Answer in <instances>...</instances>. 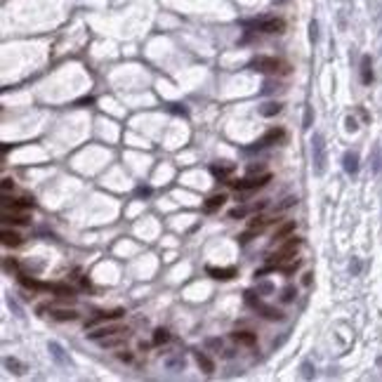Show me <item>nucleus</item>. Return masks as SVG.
Listing matches in <instances>:
<instances>
[{"label":"nucleus","instance_id":"obj_20","mask_svg":"<svg viewBox=\"0 0 382 382\" xmlns=\"http://www.w3.org/2000/svg\"><path fill=\"white\" fill-rule=\"evenodd\" d=\"M234 340L241 342V345H255V333H248V330H241V333H234Z\"/></svg>","mask_w":382,"mask_h":382},{"label":"nucleus","instance_id":"obj_35","mask_svg":"<svg viewBox=\"0 0 382 382\" xmlns=\"http://www.w3.org/2000/svg\"><path fill=\"white\" fill-rule=\"evenodd\" d=\"M248 170H250V175H255V172H262V170H264V163H257V165H250V168H248Z\"/></svg>","mask_w":382,"mask_h":382},{"label":"nucleus","instance_id":"obj_13","mask_svg":"<svg viewBox=\"0 0 382 382\" xmlns=\"http://www.w3.org/2000/svg\"><path fill=\"white\" fill-rule=\"evenodd\" d=\"M283 137H286V130H283V128H272L264 137H262V146H269V144L281 142Z\"/></svg>","mask_w":382,"mask_h":382},{"label":"nucleus","instance_id":"obj_39","mask_svg":"<svg viewBox=\"0 0 382 382\" xmlns=\"http://www.w3.org/2000/svg\"><path fill=\"white\" fill-rule=\"evenodd\" d=\"M274 3H283V0H274Z\"/></svg>","mask_w":382,"mask_h":382},{"label":"nucleus","instance_id":"obj_6","mask_svg":"<svg viewBox=\"0 0 382 382\" xmlns=\"http://www.w3.org/2000/svg\"><path fill=\"white\" fill-rule=\"evenodd\" d=\"M300 246H302V241H300V239H295V236H293V239L288 241V243H283V246H281V250H279L276 255H274V257L279 259V262H281V259H290L295 253H297V248H300Z\"/></svg>","mask_w":382,"mask_h":382},{"label":"nucleus","instance_id":"obj_21","mask_svg":"<svg viewBox=\"0 0 382 382\" xmlns=\"http://www.w3.org/2000/svg\"><path fill=\"white\" fill-rule=\"evenodd\" d=\"M259 113H262V116H276V113H281V104H279V102L264 104V106L259 109Z\"/></svg>","mask_w":382,"mask_h":382},{"label":"nucleus","instance_id":"obj_3","mask_svg":"<svg viewBox=\"0 0 382 382\" xmlns=\"http://www.w3.org/2000/svg\"><path fill=\"white\" fill-rule=\"evenodd\" d=\"M253 68L259 73H276V71H281V62L274 57H255Z\"/></svg>","mask_w":382,"mask_h":382},{"label":"nucleus","instance_id":"obj_30","mask_svg":"<svg viewBox=\"0 0 382 382\" xmlns=\"http://www.w3.org/2000/svg\"><path fill=\"white\" fill-rule=\"evenodd\" d=\"M309 38H312V43L319 41V24L316 21H312V26H309Z\"/></svg>","mask_w":382,"mask_h":382},{"label":"nucleus","instance_id":"obj_7","mask_svg":"<svg viewBox=\"0 0 382 382\" xmlns=\"http://www.w3.org/2000/svg\"><path fill=\"white\" fill-rule=\"evenodd\" d=\"M342 168H345V172H347L349 177H354L356 172H359V154L356 151H347L342 156Z\"/></svg>","mask_w":382,"mask_h":382},{"label":"nucleus","instance_id":"obj_19","mask_svg":"<svg viewBox=\"0 0 382 382\" xmlns=\"http://www.w3.org/2000/svg\"><path fill=\"white\" fill-rule=\"evenodd\" d=\"M196 363H198V368L203 370V373H212V370H215V363H212L203 352H196Z\"/></svg>","mask_w":382,"mask_h":382},{"label":"nucleus","instance_id":"obj_23","mask_svg":"<svg viewBox=\"0 0 382 382\" xmlns=\"http://www.w3.org/2000/svg\"><path fill=\"white\" fill-rule=\"evenodd\" d=\"M50 352H52V356L57 359V363H68L66 359H64V354H62V347H59L57 342H50Z\"/></svg>","mask_w":382,"mask_h":382},{"label":"nucleus","instance_id":"obj_9","mask_svg":"<svg viewBox=\"0 0 382 382\" xmlns=\"http://www.w3.org/2000/svg\"><path fill=\"white\" fill-rule=\"evenodd\" d=\"M3 246H7V248H19L21 243H24V239H21V234H17V232H12V229H3Z\"/></svg>","mask_w":382,"mask_h":382},{"label":"nucleus","instance_id":"obj_5","mask_svg":"<svg viewBox=\"0 0 382 382\" xmlns=\"http://www.w3.org/2000/svg\"><path fill=\"white\" fill-rule=\"evenodd\" d=\"M370 172H373L377 179L382 177V144L380 142H375L373 149H370Z\"/></svg>","mask_w":382,"mask_h":382},{"label":"nucleus","instance_id":"obj_18","mask_svg":"<svg viewBox=\"0 0 382 382\" xmlns=\"http://www.w3.org/2000/svg\"><path fill=\"white\" fill-rule=\"evenodd\" d=\"M123 316V309H111V312H97L95 319H90V323H97V321H116Z\"/></svg>","mask_w":382,"mask_h":382},{"label":"nucleus","instance_id":"obj_14","mask_svg":"<svg viewBox=\"0 0 382 382\" xmlns=\"http://www.w3.org/2000/svg\"><path fill=\"white\" fill-rule=\"evenodd\" d=\"M208 274H210L212 279H217V281H229L236 276V269L234 266H229V269H215V266H208Z\"/></svg>","mask_w":382,"mask_h":382},{"label":"nucleus","instance_id":"obj_38","mask_svg":"<svg viewBox=\"0 0 382 382\" xmlns=\"http://www.w3.org/2000/svg\"><path fill=\"white\" fill-rule=\"evenodd\" d=\"M5 269H17V262H10V259H7V262H5Z\"/></svg>","mask_w":382,"mask_h":382},{"label":"nucleus","instance_id":"obj_25","mask_svg":"<svg viewBox=\"0 0 382 382\" xmlns=\"http://www.w3.org/2000/svg\"><path fill=\"white\" fill-rule=\"evenodd\" d=\"M170 340V335H168V330H163V328H158L156 335H154V345H165V342Z\"/></svg>","mask_w":382,"mask_h":382},{"label":"nucleus","instance_id":"obj_16","mask_svg":"<svg viewBox=\"0 0 382 382\" xmlns=\"http://www.w3.org/2000/svg\"><path fill=\"white\" fill-rule=\"evenodd\" d=\"M224 203H226V196H224V194H215V196H210L208 201H205L203 208H205L208 212H212V210H219V208H222Z\"/></svg>","mask_w":382,"mask_h":382},{"label":"nucleus","instance_id":"obj_33","mask_svg":"<svg viewBox=\"0 0 382 382\" xmlns=\"http://www.w3.org/2000/svg\"><path fill=\"white\" fill-rule=\"evenodd\" d=\"M293 297H295V290H293V288H286V290H283V295H281V300H283V302H290Z\"/></svg>","mask_w":382,"mask_h":382},{"label":"nucleus","instance_id":"obj_32","mask_svg":"<svg viewBox=\"0 0 382 382\" xmlns=\"http://www.w3.org/2000/svg\"><path fill=\"white\" fill-rule=\"evenodd\" d=\"M312 121H314V109L307 106V113H304V128H312Z\"/></svg>","mask_w":382,"mask_h":382},{"label":"nucleus","instance_id":"obj_8","mask_svg":"<svg viewBox=\"0 0 382 382\" xmlns=\"http://www.w3.org/2000/svg\"><path fill=\"white\" fill-rule=\"evenodd\" d=\"M255 28L262 31V33H281V31L286 28V24H283V19H266V21L255 24Z\"/></svg>","mask_w":382,"mask_h":382},{"label":"nucleus","instance_id":"obj_37","mask_svg":"<svg viewBox=\"0 0 382 382\" xmlns=\"http://www.w3.org/2000/svg\"><path fill=\"white\" fill-rule=\"evenodd\" d=\"M118 356H121V361H132V354H125V352H121Z\"/></svg>","mask_w":382,"mask_h":382},{"label":"nucleus","instance_id":"obj_26","mask_svg":"<svg viewBox=\"0 0 382 382\" xmlns=\"http://www.w3.org/2000/svg\"><path fill=\"white\" fill-rule=\"evenodd\" d=\"M19 283L21 286H26V288H33V290H38V288H43L38 281H33V279H28V276H24V274H19Z\"/></svg>","mask_w":382,"mask_h":382},{"label":"nucleus","instance_id":"obj_11","mask_svg":"<svg viewBox=\"0 0 382 382\" xmlns=\"http://www.w3.org/2000/svg\"><path fill=\"white\" fill-rule=\"evenodd\" d=\"M116 333H125V328L121 326H104L99 328V330H95V333H90V340H104V337H109V335H116Z\"/></svg>","mask_w":382,"mask_h":382},{"label":"nucleus","instance_id":"obj_31","mask_svg":"<svg viewBox=\"0 0 382 382\" xmlns=\"http://www.w3.org/2000/svg\"><path fill=\"white\" fill-rule=\"evenodd\" d=\"M345 125H347V130H349V132H356V130H359V123H356V121H354V118H352V116H347V118H345Z\"/></svg>","mask_w":382,"mask_h":382},{"label":"nucleus","instance_id":"obj_28","mask_svg":"<svg viewBox=\"0 0 382 382\" xmlns=\"http://www.w3.org/2000/svg\"><path fill=\"white\" fill-rule=\"evenodd\" d=\"M5 366L7 368H14V373H24V366L17 359H5Z\"/></svg>","mask_w":382,"mask_h":382},{"label":"nucleus","instance_id":"obj_12","mask_svg":"<svg viewBox=\"0 0 382 382\" xmlns=\"http://www.w3.org/2000/svg\"><path fill=\"white\" fill-rule=\"evenodd\" d=\"M295 234V222L290 219V222H286V224H281L279 229H276V234H274V241L279 243V241H286V239H290Z\"/></svg>","mask_w":382,"mask_h":382},{"label":"nucleus","instance_id":"obj_27","mask_svg":"<svg viewBox=\"0 0 382 382\" xmlns=\"http://www.w3.org/2000/svg\"><path fill=\"white\" fill-rule=\"evenodd\" d=\"M52 290H55L59 297H73V290L66 288V286H52Z\"/></svg>","mask_w":382,"mask_h":382},{"label":"nucleus","instance_id":"obj_10","mask_svg":"<svg viewBox=\"0 0 382 382\" xmlns=\"http://www.w3.org/2000/svg\"><path fill=\"white\" fill-rule=\"evenodd\" d=\"M3 222H10V224H28L31 219H28V215H24V212L3 210Z\"/></svg>","mask_w":382,"mask_h":382},{"label":"nucleus","instance_id":"obj_2","mask_svg":"<svg viewBox=\"0 0 382 382\" xmlns=\"http://www.w3.org/2000/svg\"><path fill=\"white\" fill-rule=\"evenodd\" d=\"M272 179V175L269 172H264L262 177H248V179H239V182H232V186L236 191H253V189H262V186L266 184Z\"/></svg>","mask_w":382,"mask_h":382},{"label":"nucleus","instance_id":"obj_15","mask_svg":"<svg viewBox=\"0 0 382 382\" xmlns=\"http://www.w3.org/2000/svg\"><path fill=\"white\" fill-rule=\"evenodd\" d=\"M361 83L363 85L373 83V62H370V57H363L361 59Z\"/></svg>","mask_w":382,"mask_h":382},{"label":"nucleus","instance_id":"obj_24","mask_svg":"<svg viewBox=\"0 0 382 382\" xmlns=\"http://www.w3.org/2000/svg\"><path fill=\"white\" fill-rule=\"evenodd\" d=\"M232 170H234L232 163H226V165H212V175H217V177H224L226 172H232Z\"/></svg>","mask_w":382,"mask_h":382},{"label":"nucleus","instance_id":"obj_22","mask_svg":"<svg viewBox=\"0 0 382 382\" xmlns=\"http://www.w3.org/2000/svg\"><path fill=\"white\" fill-rule=\"evenodd\" d=\"M269 222H272V219H266V217H262V215H259V217L250 219V229H253V232H262V229H264Z\"/></svg>","mask_w":382,"mask_h":382},{"label":"nucleus","instance_id":"obj_4","mask_svg":"<svg viewBox=\"0 0 382 382\" xmlns=\"http://www.w3.org/2000/svg\"><path fill=\"white\" fill-rule=\"evenodd\" d=\"M28 208H33V203H31V201H26V198H10L7 194L3 196V210L24 212V210H28Z\"/></svg>","mask_w":382,"mask_h":382},{"label":"nucleus","instance_id":"obj_29","mask_svg":"<svg viewBox=\"0 0 382 382\" xmlns=\"http://www.w3.org/2000/svg\"><path fill=\"white\" fill-rule=\"evenodd\" d=\"M302 377H307V380L309 377H314V366H312L309 361L302 363Z\"/></svg>","mask_w":382,"mask_h":382},{"label":"nucleus","instance_id":"obj_17","mask_svg":"<svg viewBox=\"0 0 382 382\" xmlns=\"http://www.w3.org/2000/svg\"><path fill=\"white\" fill-rule=\"evenodd\" d=\"M50 316L57 321H75L78 312H73V309H50Z\"/></svg>","mask_w":382,"mask_h":382},{"label":"nucleus","instance_id":"obj_34","mask_svg":"<svg viewBox=\"0 0 382 382\" xmlns=\"http://www.w3.org/2000/svg\"><path fill=\"white\" fill-rule=\"evenodd\" d=\"M10 189H14V179L5 177V179H3V191H5V194H7V191H10Z\"/></svg>","mask_w":382,"mask_h":382},{"label":"nucleus","instance_id":"obj_1","mask_svg":"<svg viewBox=\"0 0 382 382\" xmlns=\"http://www.w3.org/2000/svg\"><path fill=\"white\" fill-rule=\"evenodd\" d=\"M312 168H314V175H323L328 168V149H326V139L321 132L312 135Z\"/></svg>","mask_w":382,"mask_h":382},{"label":"nucleus","instance_id":"obj_36","mask_svg":"<svg viewBox=\"0 0 382 382\" xmlns=\"http://www.w3.org/2000/svg\"><path fill=\"white\" fill-rule=\"evenodd\" d=\"M349 269H352V274H359V269H361V264H359V259H354V262H352V266H349Z\"/></svg>","mask_w":382,"mask_h":382}]
</instances>
